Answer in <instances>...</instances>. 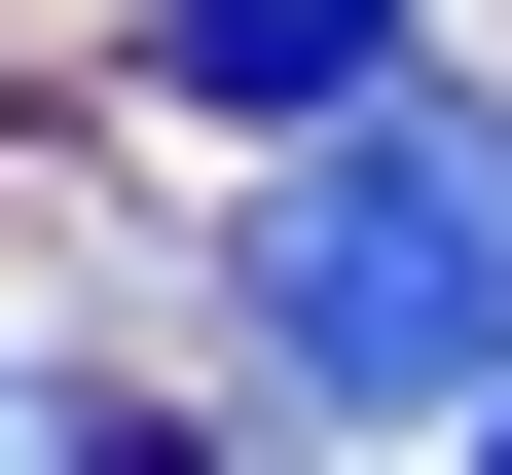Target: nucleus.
Instances as JSON below:
<instances>
[{"label":"nucleus","instance_id":"1","mask_svg":"<svg viewBox=\"0 0 512 475\" xmlns=\"http://www.w3.org/2000/svg\"><path fill=\"white\" fill-rule=\"evenodd\" d=\"M220 366L256 402H366V439H476V366H512V110L476 74L293 110L256 220H220Z\"/></svg>","mask_w":512,"mask_h":475},{"label":"nucleus","instance_id":"2","mask_svg":"<svg viewBox=\"0 0 512 475\" xmlns=\"http://www.w3.org/2000/svg\"><path fill=\"white\" fill-rule=\"evenodd\" d=\"M366 74H439V0H147V110L183 147H293V110H366Z\"/></svg>","mask_w":512,"mask_h":475}]
</instances>
